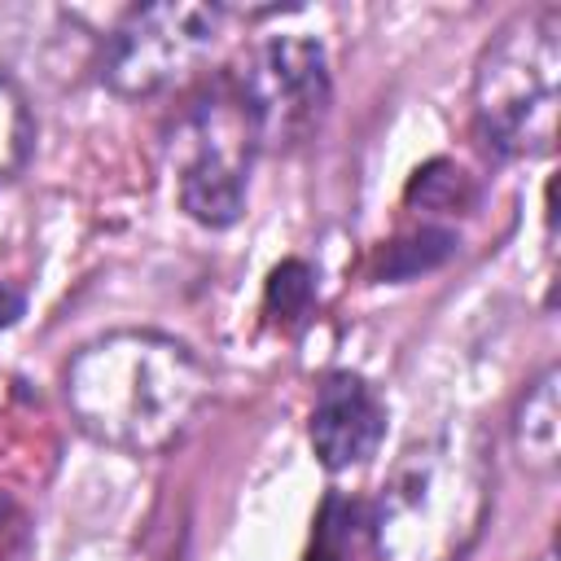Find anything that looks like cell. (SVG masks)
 Returning a JSON list of instances; mask_svg holds the SVG:
<instances>
[{"label":"cell","mask_w":561,"mask_h":561,"mask_svg":"<svg viewBox=\"0 0 561 561\" xmlns=\"http://www.w3.org/2000/svg\"><path fill=\"white\" fill-rule=\"evenodd\" d=\"M491 438L473 421L430 430L403 447L373 500L377 561H465L491 517Z\"/></svg>","instance_id":"2"},{"label":"cell","mask_w":561,"mask_h":561,"mask_svg":"<svg viewBox=\"0 0 561 561\" xmlns=\"http://www.w3.org/2000/svg\"><path fill=\"white\" fill-rule=\"evenodd\" d=\"M22 307H26L22 289H13V285H4V280H0V329H9V324L22 316Z\"/></svg>","instance_id":"14"},{"label":"cell","mask_w":561,"mask_h":561,"mask_svg":"<svg viewBox=\"0 0 561 561\" xmlns=\"http://www.w3.org/2000/svg\"><path fill=\"white\" fill-rule=\"evenodd\" d=\"M31 140H35V127H31L26 96L13 88V79L0 75V184H9L22 171Z\"/></svg>","instance_id":"10"},{"label":"cell","mask_w":561,"mask_h":561,"mask_svg":"<svg viewBox=\"0 0 561 561\" xmlns=\"http://www.w3.org/2000/svg\"><path fill=\"white\" fill-rule=\"evenodd\" d=\"M513 451L539 478H552L561 469V368L557 364H548L517 399Z\"/></svg>","instance_id":"8"},{"label":"cell","mask_w":561,"mask_h":561,"mask_svg":"<svg viewBox=\"0 0 561 561\" xmlns=\"http://www.w3.org/2000/svg\"><path fill=\"white\" fill-rule=\"evenodd\" d=\"M259 153L254 118L237 92V83H215L202 101L184 110V118L171 131V167L180 206L206 224L228 228L245 210V184L250 162Z\"/></svg>","instance_id":"4"},{"label":"cell","mask_w":561,"mask_h":561,"mask_svg":"<svg viewBox=\"0 0 561 561\" xmlns=\"http://www.w3.org/2000/svg\"><path fill=\"white\" fill-rule=\"evenodd\" d=\"M456 254V237L447 228H421L412 237H399L381 250V276L386 280H412Z\"/></svg>","instance_id":"9"},{"label":"cell","mask_w":561,"mask_h":561,"mask_svg":"<svg viewBox=\"0 0 561 561\" xmlns=\"http://www.w3.org/2000/svg\"><path fill=\"white\" fill-rule=\"evenodd\" d=\"M307 434L324 469L364 465L386 438V403L359 373H329L316 390Z\"/></svg>","instance_id":"7"},{"label":"cell","mask_w":561,"mask_h":561,"mask_svg":"<svg viewBox=\"0 0 561 561\" xmlns=\"http://www.w3.org/2000/svg\"><path fill=\"white\" fill-rule=\"evenodd\" d=\"M460 184L465 180H460V171L451 162H430L425 171H416V180L408 188V202L421 197V206H451L456 193H460Z\"/></svg>","instance_id":"12"},{"label":"cell","mask_w":561,"mask_h":561,"mask_svg":"<svg viewBox=\"0 0 561 561\" xmlns=\"http://www.w3.org/2000/svg\"><path fill=\"white\" fill-rule=\"evenodd\" d=\"M237 92L254 118L259 149H294L329 114V57L311 35H272L237 70Z\"/></svg>","instance_id":"6"},{"label":"cell","mask_w":561,"mask_h":561,"mask_svg":"<svg viewBox=\"0 0 561 561\" xmlns=\"http://www.w3.org/2000/svg\"><path fill=\"white\" fill-rule=\"evenodd\" d=\"M561 105V9L508 18L473 70V123L504 158H543L557 145Z\"/></svg>","instance_id":"3"},{"label":"cell","mask_w":561,"mask_h":561,"mask_svg":"<svg viewBox=\"0 0 561 561\" xmlns=\"http://www.w3.org/2000/svg\"><path fill=\"white\" fill-rule=\"evenodd\" d=\"M311 294H316V276L302 259H285L280 267H272L267 276V311L285 324H294L307 307H311Z\"/></svg>","instance_id":"11"},{"label":"cell","mask_w":561,"mask_h":561,"mask_svg":"<svg viewBox=\"0 0 561 561\" xmlns=\"http://www.w3.org/2000/svg\"><path fill=\"white\" fill-rule=\"evenodd\" d=\"M342 539H346V526L333 522V508L324 504V517H320V539H316V552L307 561H342Z\"/></svg>","instance_id":"13"},{"label":"cell","mask_w":561,"mask_h":561,"mask_svg":"<svg viewBox=\"0 0 561 561\" xmlns=\"http://www.w3.org/2000/svg\"><path fill=\"white\" fill-rule=\"evenodd\" d=\"M224 31L219 4L162 0L131 9L101 48V79L118 96H158L197 75Z\"/></svg>","instance_id":"5"},{"label":"cell","mask_w":561,"mask_h":561,"mask_svg":"<svg viewBox=\"0 0 561 561\" xmlns=\"http://www.w3.org/2000/svg\"><path fill=\"white\" fill-rule=\"evenodd\" d=\"M61 394L83 434L131 456H153L184 438L210 394V373L167 333L118 329L70 355Z\"/></svg>","instance_id":"1"}]
</instances>
